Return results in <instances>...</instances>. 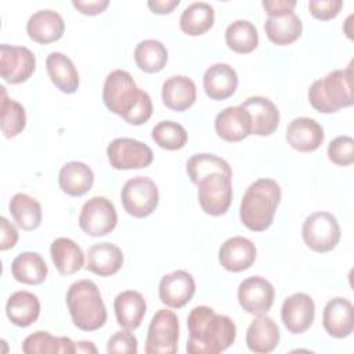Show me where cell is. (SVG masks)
<instances>
[{"label":"cell","mask_w":354,"mask_h":354,"mask_svg":"<svg viewBox=\"0 0 354 354\" xmlns=\"http://www.w3.org/2000/svg\"><path fill=\"white\" fill-rule=\"evenodd\" d=\"M187 326V351L191 354H218L231 347L236 337L234 321L207 306L194 307L188 314Z\"/></svg>","instance_id":"1"},{"label":"cell","mask_w":354,"mask_h":354,"mask_svg":"<svg viewBox=\"0 0 354 354\" xmlns=\"http://www.w3.org/2000/svg\"><path fill=\"white\" fill-rule=\"evenodd\" d=\"M102 101L112 113L133 126L147 123L153 112L149 94L140 90L133 76L123 69H115L105 77Z\"/></svg>","instance_id":"2"},{"label":"cell","mask_w":354,"mask_h":354,"mask_svg":"<svg viewBox=\"0 0 354 354\" xmlns=\"http://www.w3.org/2000/svg\"><path fill=\"white\" fill-rule=\"evenodd\" d=\"M281 202V187L272 178H259L245 191L239 217L250 231H266L272 224L277 207Z\"/></svg>","instance_id":"3"},{"label":"cell","mask_w":354,"mask_h":354,"mask_svg":"<svg viewBox=\"0 0 354 354\" xmlns=\"http://www.w3.org/2000/svg\"><path fill=\"white\" fill-rule=\"evenodd\" d=\"M73 325L84 332H93L106 322V307L98 286L90 279L73 282L65 296Z\"/></svg>","instance_id":"4"},{"label":"cell","mask_w":354,"mask_h":354,"mask_svg":"<svg viewBox=\"0 0 354 354\" xmlns=\"http://www.w3.org/2000/svg\"><path fill=\"white\" fill-rule=\"evenodd\" d=\"M307 95L311 106L321 113H333L351 106L354 102L351 64L315 80L310 86Z\"/></svg>","instance_id":"5"},{"label":"cell","mask_w":354,"mask_h":354,"mask_svg":"<svg viewBox=\"0 0 354 354\" xmlns=\"http://www.w3.org/2000/svg\"><path fill=\"white\" fill-rule=\"evenodd\" d=\"M304 243L317 253L333 250L342 236L337 218L329 212H314L306 217L301 227Z\"/></svg>","instance_id":"6"},{"label":"cell","mask_w":354,"mask_h":354,"mask_svg":"<svg viewBox=\"0 0 354 354\" xmlns=\"http://www.w3.org/2000/svg\"><path fill=\"white\" fill-rule=\"evenodd\" d=\"M123 209L133 217L144 218L153 213L159 203V189L153 180L145 176L129 178L120 192Z\"/></svg>","instance_id":"7"},{"label":"cell","mask_w":354,"mask_h":354,"mask_svg":"<svg viewBox=\"0 0 354 354\" xmlns=\"http://www.w3.org/2000/svg\"><path fill=\"white\" fill-rule=\"evenodd\" d=\"M178 318L171 310H158L148 326L145 339L147 354H174L178 348Z\"/></svg>","instance_id":"8"},{"label":"cell","mask_w":354,"mask_h":354,"mask_svg":"<svg viewBox=\"0 0 354 354\" xmlns=\"http://www.w3.org/2000/svg\"><path fill=\"white\" fill-rule=\"evenodd\" d=\"M198 202L202 210L210 216L224 214L232 202V176L214 171L199 180Z\"/></svg>","instance_id":"9"},{"label":"cell","mask_w":354,"mask_h":354,"mask_svg":"<svg viewBox=\"0 0 354 354\" xmlns=\"http://www.w3.org/2000/svg\"><path fill=\"white\" fill-rule=\"evenodd\" d=\"M108 162L116 170L142 169L152 163L153 152L142 141L129 137L112 140L106 147Z\"/></svg>","instance_id":"10"},{"label":"cell","mask_w":354,"mask_h":354,"mask_svg":"<svg viewBox=\"0 0 354 354\" xmlns=\"http://www.w3.org/2000/svg\"><path fill=\"white\" fill-rule=\"evenodd\" d=\"M118 213L105 196H93L84 202L79 214V227L90 236H104L115 230Z\"/></svg>","instance_id":"11"},{"label":"cell","mask_w":354,"mask_h":354,"mask_svg":"<svg viewBox=\"0 0 354 354\" xmlns=\"http://www.w3.org/2000/svg\"><path fill=\"white\" fill-rule=\"evenodd\" d=\"M36 69L35 54L24 46H0V75L11 84L26 82Z\"/></svg>","instance_id":"12"},{"label":"cell","mask_w":354,"mask_h":354,"mask_svg":"<svg viewBox=\"0 0 354 354\" xmlns=\"http://www.w3.org/2000/svg\"><path fill=\"white\" fill-rule=\"evenodd\" d=\"M275 297L274 286L260 275L243 279L238 286V301L241 307L253 315H263L270 311Z\"/></svg>","instance_id":"13"},{"label":"cell","mask_w":354,"mask_h":354,"mask_svg":"<svg viewBox=\"0 0 354 354\" xmlns=\"http://www.w3.org/2000/svg\"><path fill=\"white\" fill-rule=\"evenodd\" d=\"M315 304L310 295L297 292L288 296L281 308V319L288 332L299 335L306 332L314 322Z\"/></svg>","instance_id":"14"},{"label":"cell","mask_w":354,"mask_h":354,"mask_svg":"<svg viewBox=\"0 0 354 354\" xmlns=\"http://www.w3.org/2000/svg\"><path fill=\"white\" fill-rule=\"evenodd\" d=\"M159 299L170 308H181L191 301L195 293L194 277L184 270H176L162 277L159 282Z\"/></svg>","instance_id":"15"},{"label":"cell","mask_w":354,"mask_h":354,"mask_svg":"<svg viewBox=\"0 0 354 354\" xmlns=\"http://www.w3.org/2000/svg\"><path fill=\"white\" fill-rule=\"evenodd\" d=\"M254 243L241 235L228 238L218 249V261L223 268L231 272H241L252 267L256 260Z\"/></svg>","instance_id":"16"},{"label":"cell","mask_w":354,"mask_h":354,"mask_svg":"<svg viewBox=\"0 0 354 354\" xmlns=\"http://www.w3.org/2000/svg\"><path fill=\"white\" fill-rule=\"evenodd\" d=\"M322 325L326 333L336 339L347 337L354 329V307L348 299L333 297L322 313Z\"/></svg>","instance_id":"17"},{"label":"cell","mask_w":354,"mask_h":354,"mask_svg":"<svg viewBox=\"0 0 354 354\" xmlns=\"http://www.w3.org/2000/svg\"><path fill=\"white\" fill-rule=\"evenodd\" d=\"M241 106L249 113L252 122V134L271 136L279 124V111L267 97L253 95L246 98Z\"/></svg>","instance_id":"18"},{"label":"cell","mask_w":354,"mask_h":354,"mask_svg":"<svg viewBox=\"0 0 354 354\" xmlns=\"http://www.w3.org/2000/svg\"><path fill=\"white\" fill-rule=\"evenodd\" d=\"M285 138L293 149L299 152H313L324 142L325 133L317 120L300 116L288 124Z\"/></svg>","instance_id":"19"},{"label":"cell","mask_w":354,"mask_h":354,"mask_svg":"<svg viewBox=\"0 0 354 354\" xmlns=\"http://www.w3.org/2000/svg\"><path fill=\"white\" fill-rule=\"evenodd\" d=\"M214 129L220 138L228 142H238L252 134L249 113L241 106H227L216 115Z\"/></svg>","instance_id":"20"},{"label":"cell","mask_w":354,"mask_h":354,"mask_svg":"<svg viewBox=\"0 0 354 354\" xmlns=\"http://www.w3.org/2000/svg\"><path fill=\"white\" fill-rule=\"evenodd\" d=\"M236 87V71L228 64H213L203 73V90L210 100H227L235 93Z\"/></svg>","instance_id":"21"},{"label":"cell","mask_w":354,"mask_h":354,"mask_svg":"<svg viewBox=\"0 0 354 354\" xmlns=\"http://www.w3.org/2000/svg\"><path fill=\"white\" fill-rule=\"evenodd\" d=\"M28 36L40 44H50L62 37L65 32L64 18L53 10H40L32 14L26 22Z\"/></svg>","instance_id":"22"},{"label":"cell","mask_w":354,"mask_h":354,"mask_svg":"<svg viewBox=\"0 0 354 354\" xmlns=\"http://www.w3.org/2000/svg\"><path fill=\"white\" fill-rule=\"evenodd\" d=\"M123 266L122 249L111 242L94 243L87 250L86 270L100 275L111 277L116 274Z\"/></svg>","instance_id":"23"},{"label":"cell","mask_w":354,"mask_h":354,"mask_svg":"<svg viewBox=\"0 0 354 354\" xmlns=\"http://www.w3.org/2000/svg\"><path fill=\"white\" fill-rule=\"evenodd\" d=\"M279 337V326L272 318L267 314L256 315L246 330V346L253 353L267 354L275 350Z\"/></svg>","instance_id":"24"},{"label":"cell","mask_w":354,"mask_h":354,"mask_svg":"<svg viewBox=\"0 0 354 354\" xmlns=\"http://www.w3.org/2000/svg\"><path fill=\"white\" fill-rule=\"evenodd\" d=\"M162 101L171 111H187L196 101V86L194 80L183 75L166 79L162 84Z\"/></svg>","instance_id":"25"},{"label":"cell","mask_w":354,"mask_h":354,"mask_svg":"<svg viewBox=\"0 0 354 354\" xmlns=\"http://www.w3.org/2000/svg\"><path fill=\"white\" fill-rule=\"evenodd\" d=\"M113 310L118 324L123 329H137L147 313V303L137 290H123L113 300Z\"/></svg>","instance_id":"26"},{"label":"cell","mask_w":354,"mask_h":354,"mask_svg":"<svg viewBox=\"0 0 354 354\" xmlns=\"http://www.w3.org/2000/svg\"><path fill=\"white\" fill-rule=\"evenodd\" d=\"M6 314L15 326H30L40 315V301L32 292L17 290L6 303Z\"/></svg>","instance_id":"27"},{"label":"cell","mask_w":354,"mask_h":354,"mask_svg":"<svg viewBox=\"0 0 354 354\" xmlns=\"http://www.w3.org/2000/svg\"><path fill=\"white\" fill-rule=\"evenodd\" d=\"M58 184L66 195L83 196L94 184V173L86 163L72 160L61 167L58 173Z\"/></svg>","instance_id":"28"},{"label":"cell","mask_w":354,"mask_h":354,"mask_svg":"<svg viewBox=\"0 0 354 354\" xmlns=\"http://www.w3.org/2000/svg\"><path fill=\"white\" fill-rule=\"evenodd\" d=\"M47 73L53 84L65 94H73L79 88V73L69 57L53 51L46 58Z\"/></svg>","instance_id":"29"},{"label":"cell","mask_w":354,"mask_h":354,"mask_svg":"<svg viewBox=\"0 0 354 354\" xmlns=\"http://www.w3.org/2000/svg\"><path fill=\"white\" fill-rule=\"evenodd\" d=\"M51 260L61 275H72L84 266L82 248L71 238H57L50 246Z\"/></svg>","instance_id":"30"},{"label":"cell","mask_w":354,"mask_h":354,"mask_svg":"<svg viewBox=\"0 0 354 354\" xmlns=\"http://www.w3.org/2000/svg\"><path fill=\"white\" fill-rule=\"evenodd\" d=\"M48 267L36 252H22L11 263V274L15 281L25 285H40L47 278Z\"/></svg>","instance_id":"31"},{"label":"cell","mask_w":354,"mask_h":354,"mask_svg":"<svg viewBox=\"0 0 354 354\" xmlns=\"http://www.w3.org/2000/svg\"><path fill=\"white\" fill-rule=\"evenodd\" d=\"M25 354H73L76 343L66 336H53L46 330L30 333L22 342Z\"/></svg>","instance_id":"32"},{"label":"cell","mask_w":354,"mask_h":354,"mask_svg":"<svg viewBox=\"0 0 354 354\" xmlns=\"http://www.w3.org/2000/svg\"><path fill=\"white\" fill-rule=\"evenodd\" d=\"M264 30L268 40L274 44L288 46L300 37L303 24L295 12H290L279 17H268L264 24Z\"/></svg>","instance_id":"33"},{"label":"cell","mask_w":354,"mask_h":354,"mask_svg":"<svg viewBox=\"0 0 354 354\" xmlns=\"http://www.w3.org/2000/svg\"><path fill=\"white\" fill-rule=\"evenodd\" d=\"M214 24V8L205 1L189 4L180 17V29L188 36H201Z\"/></svg>","instance_id":"34"},{"label":"cell","mask_w":354,"mask_h":354,"mask_svg":"<svg viewBox=\"0 0 354 354\" xmlns=\"http://www.w3.org/2000/svg\"><path fill=\"white\" fill-rule=\"evenodd\" d=\"M8 209L17 225L25 231H33L41 224V206L26 194H15L8 203Z\"/></svg>","instance_id":"35"},{"label":"cell","mask_w":354,"mask_h":354,"mask_svg":"<svg viewBox=\"0 0 354 354\" xmlns=\"http://www.w3.org/2000/svg\"><path fill=\"white\" fill-rule=\"evenodd\" d=\"M169 59V53L165 44L155 39L140 41L134 48V61L145 73L160 72Z\"/></svg>","instance_id":"36"},{"label":"cell","mask_w":354,"mask_h":354,"mask_svg":"<svg viewBox=\"0 0 354 354\" xmlns=\"http://www.w3.org/2000/svg\"><path fill=\"white\" fill-rule=\"evenodd\" d=\"M225 43L238 54H249L259 44L257 29L248 19H236L225 29Z\"/></svg>","instance_id":"37"},{"label":"cell","mask_w":354,"mask_h":354,"mask_svg":"<svg viewBox=\"0 0 354 354\" xmlns=\"http://www.w3.org/2000/svg\"><path fill=\"white\" fill-rule=\"evenodd\" d=\"M1 101H0V116H1V131L6 138L17 137L26 126L25 108L15 100L8 98L6 87L1 86Z\"/></svg>","instance_id":"38"},{"label":"cell","mask_w":354,"mask_h":354,"mask_svg":"<svg viewBox=\"0 0 354 354\" xmlns=\"http://www.w3.org/2000/svg\"><path fill=\"white\" fill-rule=\"evenodd\" d=\"M187 174L194 184H198L205 176L221 171L228 176H232L231 166L227 160L213 153H195L187 160Z\"/></svg>","instance_id":"39"},{"label":"cell","mask_w":354,"mask_h":354,"mask_svg":"<svg viewBox=\"0 0 354 354\" xmlns=\"http://www.w3.org/2000/svg\"><path fill=\"white\" fill-rule=\"evenodd\" d=\"M155 144L167 151L181 149L188 140V133L183 124L173 120H162L152 129Z\"/></svg>","instance_id":"40"},{"label":"cell","mask_w":354,"mask_h":354,"mask_svg":"<svg viewBox=\"0 0 354 354\" xmlns=\"http://www.w3.org/2000/svg\"><path fill=\"white\" fill-rule=\"evenodd\" d=\"M328 158L337 166H350L354 162V140L350 136H339L328 145Z\"/></svg>","instance_id":"41"},{"label":"cell","mask_w":354,"mask_h":354,"mask_svg":"<svg viewBox=\"0 0 354 354\" xmlns=\"http://www.w3.org/2000/svg\"><path fill=\"white\" fill-rule=\"evenodd\" d=\"M106 351L109 354L113 353H126V354H136L138 351V342L137 337L129 330H119L113 333L106 343Z\"/></svg>","instance_id":"42"},{"label":"cell","mask_w":354,"mask_h":354,"mask_svg":"<svg viewBox=\"0 0 354 354\" xmlns=\"http://www.w3.org/2000/svg\"><path fill=\"white\" fill-rule=\"evenodd\" d=\"M343 7L340 0H311L308 1V10L311 15L321 21H329L335 18Z\"/></svg>","instance_id":"43"},{"label":"cell","mask_w":354,"mask_h":354,"mask_svg":"<svg viewBox=\"0 0 354 354\" xmlns=\"http://www.w3.org/2000/svg\"><path fill=\"white\" fill-rule=\"evenodd\" d=\"M268 17H279L295 12L296 1L295 0H264L261 3Z\"/></svg>","instance_id":"44"},{"label":"cell","mask_w":354,"mask_h":354,"mask_svg":"<svg viewBox=\"0 0 354 354\" xmlns=\"http://www.w3.org/2000/svg\"><path fill=\"white\" fill-rule=\"evenodd\" d=\"M0 250H8L17 245L18 231L14 224H11L6 217L0 218Z\"/></svg>","instance_id":"45"},{"label":"cell","mask_w":354,"mask_h":354,"mask_svg":"<svg viewBox=\"0 0 354 354\" xmlns=\"http://www.w3.org/2000/svg\"><path fill=\"white\" fill-rule=\"evenodd\" d=\"M72 6L84 15H98L109 6L108 0H73Z\"/></svg>","instance_id":"46"},{"label":"cell","mask_w":354,"mask_h":354,"mask_svg":"<svg viewBox=\"0 0 354 354\" xmlns=\"http://www.w3.org/2000/svg\"><path fill=\"white\" fill-rule=\"evenodd\" d=\"M147 4L153 14L163 15L170 14L180 4V0H149Z\"/></svg>","instance_id":"47"},{"label":"cell","mask_w":354,"mask_h":354,"mask_svg":"<svg viewBox=\"0 0 354 354\" xmlns=\"http://www.w3.org/2000/svg\"><path fill=\"white\" fill-rule=\"evenodd\" d=\"M76 351L77 353H97V348L91 342H77Z\"/></svg>","instance_id":"48"}]
</instances>
